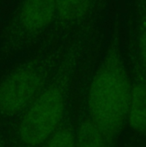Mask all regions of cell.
Instances as JSON below:
<instances>
[{"instance_id":"5b68a950","label":"cell","mask_w":146,"mask_h":147,"mask_svg":"<svg viewBox=\"0 0 146 147\" xmlns=\"http://www.w3.org/2000/svg\"><path fill=\"white\" fill-rule=\"evenodd\" d=\"M56 15L47 40H80L89 26L96 0H54Z\"/></svg>"},{"instance_id":"277c9868","label":"cell","mask_w":146,"mask_h":147,"mask_svg":"<svg viewBox=\"0 0 146 147\" xmlns=\"http://www.w3.org/2000/svg\"><path fill=\"white\" fill-rule=\"evenodd\" d=\"M41 86L42 76L34 63L17 68L0 84V111L12 115L27 109Z\"/></svg>"},{"instance_id":"3957f363","label":"cell","mask_w":146,"mask_h":147,"mask_svg":"<svg viewBox=\"0 0 146 147\" xmlns=\"http://www.w3.org/2000/svg\"><path fill=\"white\" fill-rule=\"evenodd\" d=\"M64 112V97L60 89L52 85L31 102L24 113L19 136L27 146H36L46 142L55 133Z\"/></svg>"},{"instance_id":"ba28073f","label":"cell","mask_w":146,"mask_h":147,"mask_svg":"<svg viewBox=\"0 0 146 147\" xmlns=\"http://www.w3.org/2000/svg\"><path fill=\"white\" fill-rule=\"evenodd\" d=\"M45 147H75V136L69 129H61L54 133Z\"/></svg>"},{"instance_id":"6da1fadb","label":"cell","mask_w":146,"mask_h":147,"mask_svg":"<svg viewBox=\"0 0 146 147\" xmlns=\"http://www.w3.org/2000/svg\"><path fill=\"white\" fill-rule=\"evenodd\" d=\"M130 82L115 50L106 56L90 84L88 106L90 121L106 140H114L127 118Z\"/></svg>"},{"instance_id":"8992f818","label":"cell","mask_w":146,"mask_h":147,"mask_svg":"<svg viewBox=\"0 0 146 147\" xmlns=\"http://www.w3.org/2000/svg\"><path fill=\"white\" fill-rule=\"evenodd\" d=\"M131 128L146 135V79L139 78L130 84L127 118Z\"/></svg>"},{"instance_id":"7a4b0ae2","label":"cell","mask_w":146,"mask_h":147,"mask_svg":"<svg viewBox=\"0 0 146 147\" xmlns=\"http://www.w3.org/2000/svg\"><path fill=\"white\" fill-rule=\"evenodd\" d=\"M55 15L54 0H22L1 31L2 47L16 51L46 37Z\"/></svg>"},{"instance_id":"9c48e42d","label":"cell","mask_w":146,"mask_h":147,"mask_svg":"<svg viewBox=\"0 0 146 147\" xmlns=\"http://www.w3.org/2000/svg\"><path fill=\"white\" fill-rule=\"evenodd\" d=\"M139 54L142 60L143 66L146 71V28L141 34L139 38Z\"/></svg>"},{"instance_id":"52a82bcc","label":"cell","mask_w":146,"mask_h":147,"mask_svg":"<svg viewBox=\"0 0 146 147\" xmlns=\"http://www.w3.org/2000/svg\"><path fill=\"white\" fill-rule=\"evenodd\" d=\"M75 147H108V140L90 121H83L75 138Z\"/></svg>"}]
</instances>
